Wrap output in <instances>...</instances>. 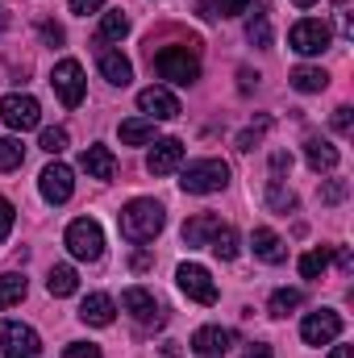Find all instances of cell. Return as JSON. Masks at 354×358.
Instances as JSON below:
<instances>
[{
  "mask_svg": "<svg viewBox=\"0 0 354 358\" xmlns=\"http://www.w3.org/2000/svg\"><path fill=\"white\" fill-rule=\"evenodd\" d=\"M121 238L125 242H134V246H142V242H155L159 234H163V225H167V213H163V204L159 200H146V196H138V200H129L125 208H121Z\"/></svg>",
  "mask_w": 354,
  "mask_h": 358,
  "instance_id": "6da1fadb",
  "label": "cell"
},
{
  "mask_svg": "<svg viewBox=\"0 0 354 358\" xmlns=\"http://www.w3.org/2000/svg\"><path fill=\"white\" fill-rule=\"evenodd\" d=\"M155 71H159V80H171L179 88H192L200 80V59H196L192 46H163L155 55Z\"/></svg>",
  "mask_w": 354,
  "mask_h": 358,
  "instance_id": "7a4b0ae2",
  "label": "cell"
},
{
  "mask_svg": "<svg viewBox=\"0 0 354 358\" xmlns=\"http://www.w3.org/2000/svg\"><path fill=\"white\" fill-rule=\"evenodd\" d=\"M225 183H229V163H221V159H196V163H187L183 176H179V187L192 192V196H213V192H221Z\"/></svg>",
  "mask_w": 354,
  "mask_h": 358,
  "instance_id": "3957f363",
  "label": "cell"
},
{
  "mask_svg": "<svg viewBox=\"0 0 354 358\" xmlns=\"http://www.w3.org/2000/svg\"><path fill=\"white\" fill-rule=\"evenodd\" d=\"M63 242H67V250H71L80 263H96V259L104 255V229H100V221H92V217L71 221Z\"/></svg>",
  "mask_w": 354,
  "mask_h": 358,
  "instance_id": "277c9868",
  "label": "cell"
},
{
  "mask_svg": "<svg viewBox=\"0 0 354 358\" xmlns=\"http://www.w3.org/2000/svg\"><path fill=\"white\" fill-rule=\"evenodd\" d=\"M0 121H4L13 134L38 129V121H42V104H38L34 96H25V92H8V96L0 100Z\"/></svg>",
  "mask_w": 354,
  "mask_h": 358,
  "instance_id": "5b68a950",
  "label": "cell"
},
{
  "mask_svg": "<svg viewBox=\"0 0 354 358\" xmlns=\"http://www.w3.org/2000/svg\"><path fill=\"white\" fill-rule=\"evenodd\" d=\"M330 42H334V29L317 17H304L288 29V46L296 55H321V50H330Z\"/></svg>",
  "mask_w": 354,
  "mask_h": 358,
  "instance_id": "8992f818",
  "label": "cell"
},
{
  "mask_svg": "<svg viewBox=\"0 0 354 358\" xmlns=\"http://www.w3.org/2000/svg\"><path fill=\"white\" fill-rule=\"evenodd\" d=\"M50 84H55L59 100H63L67 108H80V104H84L88 80H84V67H80L76 59H63V63H55V71H50Z\"/></svg>",
  "mask_w": 354,
  "mask_h": 358,
  "instance_id": "52a82bcc",
  "label": "cell"
},
{
  "mask_svg": "<svg viewBox=\"0 0 354 358\" xmlns=\"http://www.w3.org/2000/svg\"><path fill=\"white\" fill-rule=\"evenodd\" d=\"M42 350V338L21 325V321H0V355L4 358H38Z\"/></svg>",
  "mask_w": 354,
  "mask_h": 358,
  "instance_id": "ba28073f",
  "label": "cell"
},
{
  "mask_svg": "<svg viewBox=\"0 0 354 358\" xmlns=\"http://www.w3.org/2000/svg\"><path fill=\"white\" fill-rule=\"evenodd\" d=\"M176 283L187 300H196V304H217V283H213V275L200 267V263H183V267L176 271Z\"/></svg>",
  "mask_w": 354,
  "mask_h": 358,
  "instance_id": "9c48e42d",
  "label": "cell"
},
{
  "mask_svg": "<svg viewBox=\"0 0 354 358\" xmlns=\"http://www.w3.org/2000/svg\"><path fill=\"white\" fill-rule=\"evenodd\" d=\"M338 334H342V317L334 308H317L300 321V338L309 346H330V342H338Z\"/></svg>",
  "mask_w": 354,
  "mask_h": 358,
  "instance_id": "30bf717a",
  "label": "cell"
},
{
  "mask_svg": "<svg viewBox=\"0 0 354 358\" xmlns=\"http://www.w3.org/2000/svg\"><path fill=\"white\" fill-rule=\"evenodd\" d=\"M38 192H42L46 204H67L71 192H76V176H71V167H67V163H50V167L38 176Z\"/></svg>",
  "mask_w": 354,
  "mask_h": 358,
  "instance_id": "8fae6325",
  "label": "cell"
},
{
  "mask_svg": "<svg viewBox=\"0 0 354 358\" xmlns=\"http://www.w3.org/2000/svg\"><path fill=\"white\" fill-rule=\"evenodd\" d=\"M121 308L138 321V325H163V308H159V300H155V292H146V287H125L121 292Z\"/></svg>",
  "mask_w": 354,
  "mask_h": 358,
  "instance_id": "7c38bea8",
  "label": "cell"
},
{
  "mask_svg": "<svg viewBox=\"0 0 354 358\" xmlns=\"http://www.w3.org/2000/svg\"><path fill=\"white\" fill-rule=\"evenodd\" d=\"M179 163H183V142L179 138H159L155 150L146 155V171L150 176H171V171H179Z\"/></svg>",
  "mask_w": 354,
  "mask_h": 358,
  "instance_id": "4fadbf2b",
  "label": "cell"
},
{
  "mask_svg": "<svg viewBox=\"0 0 354 358\" xmlns=\"http://www.w3.org/2000/svg\"><path fill=\"white\" fill-rule=\"evenodd\" d=\"M229 342H234L229 329H221V325H204V329L192 334V358H225Z\"/></svg>",
  "mask_w": 354,
  "mask_h": 358,
  "instance_id": "5bb4252c",
  "label": "cell"
},
{
  "mask_svg": "<svg viewBox=\"0 0 354 358\" xmlns=\"http://www.w3.org/2000/svg\"><path fill=\"white\" fill-rule=\"evenodd\" d=\"M138 108H142L150 121H176L179 117V100L167 88H142L138 92Z\"/></svg>",
  "mask_w": 354,
  "mask_h": 358,
  "instance_id": "9a60e30c",
  "label": "cell"
},
{
  "mask_svg": "<svg viewBox=\"0 0 354 358\" xmlns=\"http://www.w3.org/2000/svg\"><path fill=\"white\" fill-rule=\"evenodd\" d=\"M96 67H100V76H104L113 88H125V84L134 80V67H129V59H125L121 50H100V55H96Z\"/></svg>",
  "mask_w": 354,
  "mask_h": 358,
  "instance_id": "2e32d148",
  "label": "cell"
},
{
  "mask_svg": "<svg viewBox=\"0 0 354 358\" xmlns=\"http://www.w3.org/2000/svg\"><path fill=\"white\" fill-rule=\"evenodd\" d=\"M113 317H117V304H113V296H104V292H92L84 296V304H80V321L84 325H113Z\"/></svg>",
  "mask_w": 354,
  "mask_h": 358,
  "instance_id": "e0dca14e",
  "label": "cell"
},
{
  "mask_svg": "<svg viewBox=\"0 0 354 358\" xmlns=\"http://www.w3.org/2000/svg\"><path fill=\"white\" fill-rule=\"evenodd\" d=\"M250 246H255V259H263V263H271V267H279L283 259H288V246H283V238L275 234V229H255L250 234Z\"/></svg>",
  "mask_w": 354,
  "mask_h": 358,
  "instance_id": "ac0fdd59",
  "label": "cell"
},
{
  "mask_svg": "<svg viewBox=\"0 0 354 358\" xmlns=\"http://www.w3.org/2000/svg\"><path fill=\"white\" fill-rule=\"evenodd\" d=\"M221 229V217L217 213H196L187 225H183V242L192 246V250H200V246H208L213 242V234Z\"/></svg>",
  "mask_w": 354,
  "mask_h": 358,
  "instance_id": "d6986e66",
  "label": "cell"
},
{
  "mask_svg": "<svg viewBox=\"0 0 354 358\" xmlns=\"http://www.w3.org/2000/svg\"><path fill=\"white\" fill-rule=\"evenodd\" d=\"M304 163L313 171H334L338 167V146L325 138H304Z\"/></svg>",
  "mask_w": 354,
  "mask_h": 358,
  "instance_id": "ffe728a7",
  "label": "cell"
},
{
  "mask_svg": "<svg viewBox=\"0 0 354 358\" xmlns=\"http://www.w3.org/2000/svg\"><path fill=\"white\" fill-rule=\"evenodd\" d=\"M80 167H84L92 179H113L117 176V159H113L108 146H88V150L80 155Z\"/></svg>",
  "mask_w": 354,
  "mask_h": 358,
  "instance_id": "44dd1931",
  "label": "cell"
},
{
  "mask_svg": "<svg viewBox=\"0 0 354 358\" xmlns=\"http://www.w3.org/2000/svg\"><path fill=\"white\" fill-rule=\"evenodd\" d=\"M121 142H125V146H146V142H155V121H150V117H129V121H121Z\"/></svg>",
  "mask_w": 354,
  "mask_h": 358,
  "instance_id": "7402d4cb",
  "label": "cell"
},
{
  "mask_svg": "<svg viewBox=\"0 0 354 358\" xmlns=\"http://www.w3.org/2000/svg\"><path fill=\"white\" fill-rule=\"evenodd\" d=\"M125 34H129V17H125L121 8H113V13H104V17H100L96 42H121Z\"/></svg>",
  "mask_w": 354,
  "mask_h": 358,
  "instance_id": "603a6c76",
  "label": "cell"
},
{
  "mask_svg": "<svg viewBox=\"0 0 354 358\" xmlns=\"http://www.w3.org/2000/svg\"><path fill=\"white\" fill-rule=\"evenodd\" d=\"M46 292H50V296H76V292H80V275H76V267H50V275H46Z\"/></svg>",
  "mask_w": 354,
  "mask_h": 358,
  "instance_id": "cb8c5ba5",
  "label": "cell"
},
{
  "mask_svg": "<svg viewBox=\"0 0 354 358\" xmlns=\"http://www.w3.org/2000/svg\"><path fill=\"white\" fill-rule=\"evenodd\" d=\"M288 84L296 92H325L330 88V76H325L321 67H296V71L288 76Z\"/></svg>",
  "mask_w": 354,
  "mask_h": 358,
  "instance_id": "d4e9b609",
  "label": "cell"
},
{
  "mask_svg": "<svg viewBox=\"0 0 354 358\" xmlns=\"http://www.w3.org/2000/svg\"><path fill=\"white\" fill-rule=\"evenodd\" d=\"M21 300H25V275L4 271V275H0V308H13V304H21Z\"/></svg>",
  "mask_w": 354,
  "mask_h": 358,
  "instance_id": "484cf974",
  "label": "cell"
},
{
  "mask_svg": "<svg viewBox=\"0 0 354 358\" xmlns=\"http://www.w3.org/2000/svg\"><path fill=\"white\" fill-rule=\"evenodd\" d=\"M246 38L250 46H271V21H267V0H259V13L246 21Z\"/></svg>",
  "mask_w": 354,
  "mask_h": 358,
  "instance_id": "4316f807",
  "label": "cell"
},
{
  "mask_svg": "<svg viewBox=\"0 0 354 358\" xmlns=\"http://www.w3.org/2000/svg\"><path fill=\"white\" fill-rule=\"evenodd\" d=\"M208 250H213L217 259H238V229H234V225H221V229L213 234Z\"/></svg>",
  "mask_w": 354,
  "mask_h": 358,
  "instance_id": "83f0119b",
  "label": "cell"
},
{
  "mask_svg": "<svg viewBox=\"0 0 354 358\" xmlns=\"http://www.w3.org/2000/svg\"><path fill=\"white\" fill-rule=\"evenodd\" d=\"M300 304H304V292H300V287H279L267 308H271V317H288V313L300 308Z\"/></svg>",
  "mask_w": 354,
  "mask_h": 358,
  "instance_id": "f1b7e54d",
  "label": "cell"
},
{
  "mask_svg": "<svg viewBox=\"0 0 354 358\" xmlns=\"http://www.w3.org/2000/svg\"><path fill=\"white\" fill-rule=\"evenodd\" d=\"M267 204H271L275 213H292V208H296V196H292L279 179H271V183H267Z\"/></svg>",
  "mask_w": 354,
  "mask_h": 358,
  "instance_id": "f546056e",
  "label": "cell"
},
{
  "mask_svg": "<svg viewBox=\"0 0 354 358\" xmlns=\"http://www.w3.org/2000/svg\"><path fill=\"white\" fill-rule=\"evenodd\" d=\"M25 159V146L17 138H0V171H17Z\"/></svg>",
  "mask_w": 354,
  "mask_h": 358,
  "instance_id": "4dcf8cb0",
  "label": "cell"
},
{
  "mask_svg": "<svg viewBox=\"0 0 354 358\" xmlns=\"http://www.w3.org/2000/svg\"><path fill=\"white\" fill-rule=\"evenodd\" d=\"M325 267H330V250H325V246H321V250H309V255L300 259V275H304V279L325 275Z\"/></svg>",
  "mask_w": 354,
  "mask_h": 358,
  "instance_id": "1f68e13d",
  "label": "cell"
},
{
  "mask_svg": "<svg viewBox=\"0 0 354 358\" xmlns=\"http://www.w3.org/2000/svg\"><path fill=\"white\" fill-rule=\"evenodd\" d=\"M67 142H71V138H67V129H63V125H50V129H42V142H38V146H42L46 155H63V150H67Z\"/></svg>",
  "mask_w": 354,
  "mask_h": 358,
  "instance_id": "d6a6232c",
  "label": "cell"
},
{
  "mask_svg": "<svg viewBox=\"0 0 354 358\" xmlns=\"http://www.w3.org/2000/svg\"><path fill=\"white\" fill-rule=\"evenodd\" d=\"M250 13V0H213L208 4V17H242Z\"/></svg>",
  "mask_w": 354,
  "mask_h": 358,
  "instance_id": "836d02e7",
  "label": "cell"
},
{
  "mask_svg": "<svg viewBox=\"0 0 354 358\" xmlns=\"http://www.w3.org/2000/svg\"><path fill=\"white\" fill-rule=\"evenodd\" d=\"M351 196V183L346 179H330V183H321V204H342Z\"/></svg>",
  "mask_w": 354,
  "mask_h": 358,
  "instance_id": "e575fe53",
  "label": "cell"
},
{
  "mask_svg": "<svg viewBox=\"0 0 354 358\" xmlns=\"http://www.w3.org/2000/svg\"><path fill=\"white\" fill-rule=\"evenodd\" d=\"M267 125H271V121H267V117H259L250 129H242V134H238V150H255V146H259V138L267 134Z\"/></svg>",
  "mask_w": 354,
  "mask_h": 358,
  "instance_id": "d590c367",
  "label": "cell"
},
{
  "mask_svg": "<svg viewBox=\"0 0 354 358\" xmlns=\"http://www.w3.org/2000/svg\"><path fill=\"white\" fill-rule=\"evenodd\" d=\"M334 129H338V134H351L354 129V108L351 104H338V108H334Z\"/></svg>",
  "mask_w": 354,
  "mask_h": 358,
  "instance_id": "8d00e7d4",
  "label": "cell"
},
{
  "mask_svg": "<svg viewBox=\"0 0 354 358\" xmlns=\"http://www.w3.org/2000/svg\"><path fill=\"white\" fill-rule=\"evenodd\" d=\"M63 358H104V355H100V346H92V342H71V346L63 350Z\"/></svg>",
  "mask_w": 354,
  "mask_h": 358,
  "instance_id": "74e56055",
  "label": "cell"
},
{
  "mask_svg": "<svg viewBox=\"0 0 354 358\" xmlns=\"http://www.w3.org/2000/svg\"><path fill=\"white\" fill-rule=\"evenodd\" d=\"M13 221H17V213H13V204L0 196V242L8 238V229H13Z\"/></svg>",
  "mask_w": 354,
  "mask_h": 358,
  "instance_id": "f35d334b",
  "label": "cell"
},
{
  "mask_svg": "<svg viewBox=\"0 0 354 358\" xmlns=\"http://www.w3.org/2000/svg\"><path fill=\"white\" fill-rule=\"evenodd\" d=\"M67 8H71L76 17H88V13H100V8H104V0H67Z\"/></svg>",
  "mask_w": 354,
  "mask_h": 358,
  "instance_id": "ab89813d",
  "label": "cell"
},
{
  "mask_svg": "<svg viewBox=\"0 0 354 358\" xmlns=\"http://www.w3.org/2000/svg\"><path fill=\"white\" fill-rule=\"evenodd\" d=\"M38 29H42V38H46L50 46H59V42H63V25H55V21H42Z\"/></svg>",
  "mask_w": 354,
  "mask_h": 358,
  "instance_id": "60d3db41",
  "label": "cell"
},
{
  "mask_svg": "<svg viewBox=\"0 0 354 358\" xmlns=\"http://www.w3.org/2000/svg\"><path fill=\"white\" fill-rule=\"evenodd\" d=\"M271 171H275V176L292 171V155H288V150H275V155H271Z\"/></svg>",
  "mask_w": 354,
  "mask_h": 358,
  "instance_id": "b9f144b4",
  "label": "cell"
},
{
  "mask_svg": "<svg viewBox=\"0 0 354 358\" xmlns=\"http://www.w3.org/2000/svg\"><path fill=\"white\" fill-rule=\"evenodd\" d=\"M238 80H242V84H238V88H242V92H250V88H255V84H259V76H255V71H246V67L238 71Z\"/></svg>",
  "mask_w": 354,
  "mask_h": 358,
  "instance_id": "7bdbcfd3",
  "label": "cell"
},
{
  "mask_svg": "<svg viewBox=\"0 0 354 358\" xmlns=\"http://www.w3.org/2000/svg\"><path fill=\"white\" fill-rule=\"evenodd\" d=\"M129 267H134V271H150V267H155V259H150V255H134V263H129Z\"/></svg>",
  "mask_w": 354,
  "mask_h": 358,
  "instance_id": "ee69618b",
  "label": "cell"
},
{
  "mask_svg": "<svg viewBox=\"0 0 354 358\" xmlns=\"http://www.w3.org/2000/svg\"><path fill=\"white\" fill-rule=\"evenodd\" d=\"M242 358H275V355H271V346H250Z\"/></svg>",
  "mask_w": 354,
  "mask_h": 358,
  "instance_id": "f6af8a7d",
  "label": "cell"
},
{
  "mask_svg": "<svg viewBox=\"0 0 354 358\" xmlns=\"http://www.w3.org/2000/svg\"><path fill=\"white\" fill-rule=\"evenodd\" d=\"M330 358H351V346H334V355Z\"/></svg>",
  "mask_w": 354,
  "mask_h": 358,
  "instance_id": "bcb514c9",
  "label": "cell"
},
{
  "mask_svg": "<svg viewBox=\"0 0 354 358\" xmlns=\"http://www.w3.org/2000/svg\"><path fill=\"white\" fill-rule=\"evenodd\" d=\"M8 29V13H4V4H0V34Z\"/></svg>",
  "mask_w": 354,
  "mask_h": 358,
  "instance_id": "7dc6e473",
  "label": "cell"
},
{
  "mask_svg": "<svg viewBox=\"0 0 354 358\" xmlns=\"http://www.w3.org/2000/svg\"><path fill=\"white\" fill-rule=\"evenodd\" d=\"M292 4H300V8H313V4H317V0H292Z\"/></svg>",
  "mask_w": 354,
  "mask_h": 358,
  "instance_id": "c3c4849f",
  "label": "cell"
}]
</instances>
